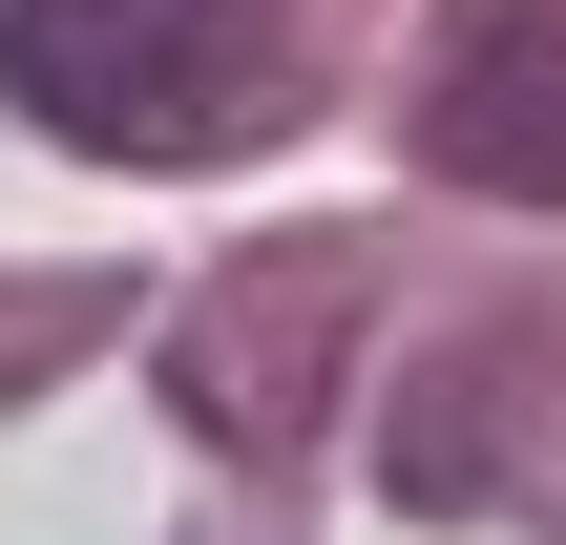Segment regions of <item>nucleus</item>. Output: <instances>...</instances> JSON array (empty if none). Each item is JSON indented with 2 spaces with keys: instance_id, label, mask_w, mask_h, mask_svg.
<instances>
[{
  "instance_id": "7ed1b4c3",
  "label": "nucleus",
  "mask_w": 566,
  "mask_h": 545,
  "mask_svg": "<svg viewBox=\"0 0 566 545\" xmlns=\"http://www.w3.org/2000/svg\"><path fill=\"white\" fill-rule=\"evenodd\" d=\"M21 357H63V315H0V378H21Z\"/></svg>"
},
{
  "instance_id": "f03ea898",
  "label": "nucleus",
  "mask_w": 566,
  "mask_h": 545,
  "mask_svg": "<svg viewBox=\"0 0 566 545\" xmlns=\"http://www.w3.org/2000/svg\"><path fill=\"white\" fill-rule=\"evenodd\" d=\"M441 168H483V189H566V42H546V21H483V42H462V84H441Z\"/></svg>"
},
{
  "instance_id": "f257e3e1",
  "label": "nucleus",
  "mask_w": 566,
  "mask_h": 545,
  "mask_svg": "<svg viewBox=\"0 0 566 545\" xmlns=\"http://www.w3.org/2000/svg\"><path fill=\"white\" fill-rule=\"evenodd\" d=\"M0 84L105 168H189L252 126V0H0Z\"/></svg>"
}]
</instances>
